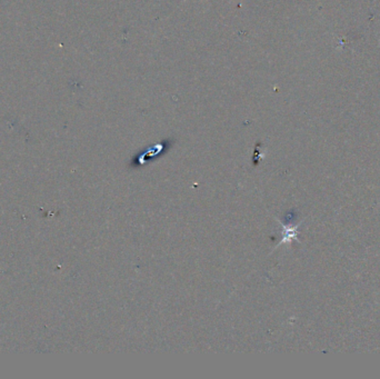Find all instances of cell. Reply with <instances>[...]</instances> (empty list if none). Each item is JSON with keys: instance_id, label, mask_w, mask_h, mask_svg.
<instances>
[{"instance_id": "6da1fadb", "label": "cell", "mask_w": 380, "mask_h": 379, "mask_svg": "<svg viewBox=\"0 0 380 379\" xmlns=\"http://www.w3.org/2000/svg\"><path fill=\"white\" fill-rule=\"evenodd\" d=\"M183 1H187V0H183Z\"/></svg>"}]
</instances>
